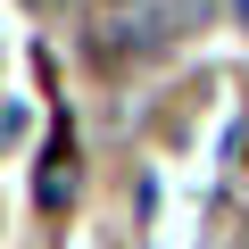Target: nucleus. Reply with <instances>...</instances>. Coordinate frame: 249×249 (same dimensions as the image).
I'll use <instances>...</instances> for the list:
<instances>
[{
  "mask_svg": "<svg viewBox=\"0 0 249 249\" xmlns=\"http://www.w3.org/2000/svg\"><path fill=\"white\" fill-rule=\"evenodd\" d=\"M75 133H67V124H50V142H42V158H34V208L42 216H67L75 208Z\"/></svg>",
  "mask_w": 249,
  "mask_h": 249,
  "instance_id": "obj_1",
  "label": "nucleus"
},
{
  "mask_svg": "<svg viewBox=\"0 0 249 249\" xmlns=\"http://www.w3.org/2000/svg\"><path fill=\"white\" fill-rule=\"evenodd\" d=\"M232 9H241V25H249V0H232Z\"/></svg>",
  "mask_w": 249,
  "mask_h": 249,
  "instance_id": "obj_2",
  "label": "nucleus"
}]
</instances>
